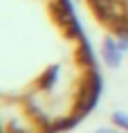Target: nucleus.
<instances>
[{"label":"nucleus","instance_id":"obj_1","mask_svg":"<svg viewBox=\"0 0 128 133\" xmlns=\"http://www.w3.org/2000/svg\"><path fill=\"white\" fill-rule=\"evenodd\" d=\"M99 54H101V61H103V65H106V68L117 70V68H121V63H124V54H126V52L121 50L119 41H117V36L108 34V36H103V41H101Z\"/></svg>","mask_w":128,"mask_h":133},{"label":"nucleus","instance_id":"obj_2","mask_svg":"<svg viewBox=\"0 0 128 133\" xmlns=\"http://www.w3.org/2000/svg\"><path fill=\"white\" fill-rule=\"evenodd\" d=\"M110 124H115L117 129H121L124 133H128V111L115 108V111L110 113Z\"/></svg>","mask_w":128,"mask_h":133},{"label":"nucleus","instance_id":"obj_3","mask_svg":"<svg viewBox=\"0 0 128 133\" xmlns=\"http://www.w3.org/2000/svg\"><path fill=\"white\" fill-rule=\"evenodd\" d=\"M92 133H124L121 129H117L115 124H110V126H97Z\"/></svg>","mask_w":128,"mask_h":133},{"label":"nucleus","instance_id":"obj_4","mask_svg":"<svg viewBox=\"0 0 128 133\" xmlns=\"http://www.w3.org/2000/svg\"><path fill=\"white\" fill-rule=\"evenodd\" d=\"M126 27H128V11H126Z\"/></svg>","mask_w":128,"mask_h":133},{"label":"nucleus","instance_id":"obj_5","mask_svg":"<svg viewBox=\"0 0 128 133\" xmlns=\"http://www.w3.org/2000/svg\"><path fill=\"white\" fill-rule=\"evenodd\" d=\"M124 2H128V0H124Z\"/></svg>","mask_w":128,"mask_h":133}]
</instances>
